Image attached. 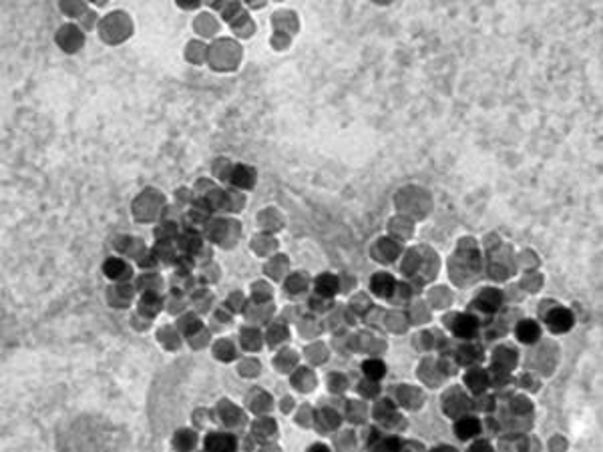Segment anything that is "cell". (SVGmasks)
<instances>
[{"label":"cell","mask_w":603,"mask_h":452,"mask_svg":"<svg viewBox=\"0 0 603 452\" xmlns=\"http://www.w3.org/2000/svg\"><path fill=\"white\" fill-rule=\"evenodd\" d=\"M569 324H571V318H569V314L563 312V310H561V312H555V314L549 318V326H551V330H555V332L567 330Z\"/></svg>","instance_id":"cell-1"},{"label":"cell","mask_w":603,"mask_h":452,"mask_svg":"<svg viewBox=\"0 0 603 452\" xmlns=\"http://www.w3.org/2000/svg\"><path fill=\"white\" fill-rule=\"evenodd\" d=\"M364 370H368V376H372V378H380V376L384 374V366L378 364V362H368V364H364Z\"/></svg>","instance_id":"cell-2"}]
</instances>
